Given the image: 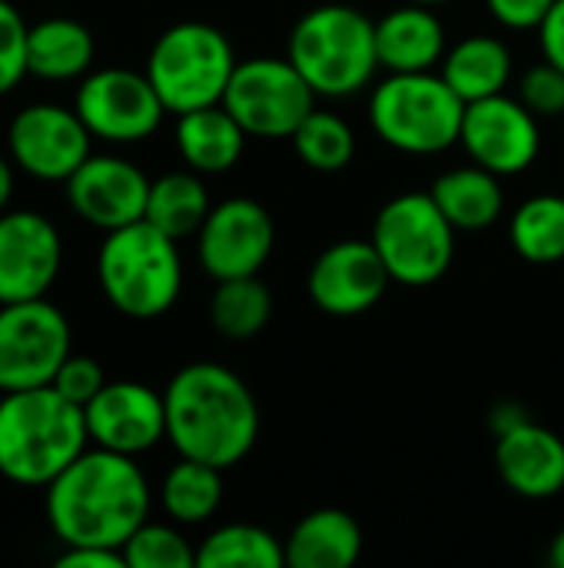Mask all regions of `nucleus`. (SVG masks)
I'll return each instance as SVG.
<instances>
[{"label":"nucleus","instance_id":"f257e3e1","mask_svg":"<svg viewBox=\"0 0 564 568\" xmlns=\"http://www.w3.org/2000/svg\"><path fill=\"white\" fill-rule=\"evenodd\" d=\"M47 523L63 546L120 549L150 519V483L136 456L83 449L47 486Z\"/></svg>","mask_w":564,"mask_h":568},{"label":"nucleus","instance_id":"f03ea898","mask_svg":"<svg viewBox=\"0 0 564 568\" xmlns=\"http://www.w3.org/2000/svg\"><path fill=\"white\" fill-rule=\"evenodd\" d=\"M166 439L183 459L233 469L259 439V406L249 386L219 363H189L163 389Z\"/></svg>","mask_w":564,"mask_h":568},{"label":"nucleus","instance_id":"7ed1b4c3","mask_svg":"<svg viewBox=\"0 0 564 568\" xmlns=\"http://www.w3.org/2000/svg\"><path fill=\"white\" fill-rule=\"evenodd\" d=\"M90 446L83 406L53 386L3 393L0 399V476L47 489Z\"/></svg>","mask_w":564,"mask_h":568},{"label":"nucleus","instance_id":"20e7f679","mask_svg":"<svg viewBox=\"0 0 564 568\" xmlns=\"http://www.w3.org/2000/svg\"><path fill=\"white\" fill-rule=\"evenodd\" d=\"M286 57L322 100L362 93L379 67L376 20L352 3H322L306 10L286 43Z\"/></svg>","mask_w":564,"mask_h":568},{"label":"nucleus","instance_id":"39448f33","mask_svg":"<svg viewBox=\"0 0 564 568\" xmlns=\"http://www.w3.org/2000/svg\"><path fill=\"white\" fill-rule=\"evenodd\" d=\"M176 243L146 220L110 230L96 253V283L106 303L130 320L170 313L183 293V256Z\"/></svg>","mask_w":564,"mask_h":568},{"label":"nucleus","instance_id":"423d86ee","mask_svg":"<svg viewBox=\"0 0 564 568\" xmlns=\"http://www.w3.org/2000/svg\"><path fill=\"white\" fill-rule=\"evenodd\" d=\"M465 100L435 70L386 73L369 97L376 136L409 156H435L459 143Z\"/></svg>","mask_w":564,"mask_h":568},{"label":"nucleus","instance_id":"0eeeda50","mask_svg":"<svg viewBox=\"0 0 564 568\" xmlns=\"http://www.w3.org/2000/svg\"><path fill=\"white\" fill-rule=\"evenodd\" d=\"M236 63V50L219 27L183 20L163 30L150 47L146 77L156 87L166 113L180 116L199 106L223 103Z\"/></svg>","mask_w":564,"mask_h":568},{"label":"nucleus","instance_id":"6e6552de","mask_svg":"<svg viewBox=\"0 0 564 568\" xmlns=\"http://www.w3.org/2000/svg\"><path fill=\"white\" fill-rule=\"evenodd\" d=\"M455 226L445 220L432 193L412 190L392 196L372 223V243L392 283L422 290L439 283L455 260Z\"/></svg>","mask_w":564,"mask_h":568},{"label":"nucleus","instance_id":"1a4fd4ad","mask_svg":"<svg viewBox=\"0 0 564 568\" xmlns=\"http://www.w3.org/2000/svg\"><path fill=\"white\" fill-rule=\"evenodd\" d=\"M316 90L293 67L289 57H249L239 60L223 106L249 136L289 140L296 126L316 110Z\"/></svg>","mask_w":564,"mask_h":568},{"label":"nucleus","instance_id":"9d476101","mask_svg":"<svg viewBox=\"0 0 564 568\" xmlns=\"http://www.w3.org/2000/svg\"><path fill=\"white\" fill-rule=\"evenodd\" d=\"M70 353V320L47 296L0 306V393L50 386Z\"/></svg>","mask_w":564,"mask_h":568},{"label":"nucleus","instance_id":"9b49d317","mask_svg":"<svg viewBox=\"0 0 564 568\" xmlns=\"http://www.w3.org/2000/svg\"><path fill=\"white\" fill-rule=\"evenodd\" d=\"M73 110L96 140L106 143H140L153 136L166 116V106L150 83L146 70L103 67L83 77Z\"/></svg>","mask_w":564,"mask_h":568},{"label":"nucleus","instance_id":"f8f14e48","mask_svg":"<svg viewBox=\"0 0 564 568\" xmlns=\"http://www.w3.org/2000/svg\"><path fill=\"white\" fill-rule=\"evenodd\" d=\"M93 133L76 110L60 103H30L7 126V156L40 183H66L90 156Z\"/></svg>","mask_w":564,"mask_h":568},{"label":"nucleus","instance_id":"ddd939ff","mask_svg":"<svg viewBox=\"0 0 564 568\" xmlns=\"http://www.w3.org/2000/svg\"><path fill=\"white\" fill-rule=\"evenodd\" d=\"M276 246L273 213L253 196H229L216 203L196 233V256L203 273L219 280L259 276Z\"/></svg>","mask_w":564,"mask_h":568},{"label":"nucleus","instance_id":"4468645a","mask_svg":"<svg viewBox=\"0 0 564 568\" xmlns=\"http://www.w3.org/2000/svg\"><path fill=\"white\" fill-rule=\"evenodd\" d=\"M459 143L465 146L472 163L499 176H519L542 153V126L519 97L495 93L465 103Z\"/></svg>","mask_w":564,"mask_h":568},{"label":"nucleus","instance_id":"2eb2a0df","mask_svg":"<svg viewBox=\"0 0 564 568\" xmlns=\"http://www.w3.org/2000/svg\"><path fill=\"white\" fill-rule=\"evenodd\" d=\"M63 266V240L37 210L0 213V306L43 300Z\"/></svg>","mask_w":564,"mask_h":568},{"label":"nucleus","instance_id":"dca6fc26","mask_svg":"<svg viewBox=\"0 0 564 568\" xmlns=\"http://www.w3.org/2000/svg\"><path fill=\"white\" fill-rule=\"evenodd\" d=\"M392 276L372 240H339L326 246L306 276V293L329 316H362L389 290Z\"/></svg>","mask_w":564,"mask_h":568},{"label":"nucleus","instance_id":"f3484780","mask_svg":"<svg viewBox=\"0 0 564 568\" xmlns=\"http://www.w3.org/2000/svg\"><path fill=\"white\" fill-rule=\"evenodd\" d=\"M150 176L113 153H90L80 170L63 183L70 210L93 230H120L146 216Z\"/></svg>","mask_w":564,"mask_h":568},{"label":"nucleus","instance_id":"a211bd4d","mask_svg":"<svg viewBox=\"0 0 564 568\" xmlns=\"http://www.w3.org/2000/svg\"><path fill=\"white\" fill-rule=\"evenodd\" d=\"M90 443L123 456H143L166 439V403L163 393L136 379L106 383L86 406Z\"/></svg>","mask_w":564,"mask_h":568},{"label":"nucleus","instance_id":"6ab92c4d","mask_svg":"<svg viewBox=\"0 0 564 568\" xmlns=\"http://www.w3.org/2000/svg\"><path fill=\"white\" fill-rule=\"evenodd\" d=\"M495 469L502 483L532 503L564 493V439L539 423H522L495 436Z\"/></svg>","mask_w":564,"mask_h":568},{"label":"nucleus","instance_id":"aec40b11","mask_svg":"<svg viewBox=\"0 0 564 568\" xmlns=\"http://www.w3.org/2000/svg\"><path fill=\"white\" fill-rule=\"evenodd\" d=\"M376 50L386 73L435 70L445 57V27L425 3H399L376 20Z\"/></svg>","mask_w":564,"mask_h":568},{"label":"nucleus","instance_id":"412c9836","mask_svg":"<svg viewBox=\"0 0 564 568\" xmlns=\"http://www.w3.org/2000/svg\"><path fill=\"white\" fill-rule=\"evenodd\" d=\"M246 130L236 123V116L223 106H199L176 116V150L189 170L199 176H219L229 173L246 150Z\"/></svg>","mask_w":564,"mask_h":568},{"label":"nucleus","instance_id":"4be33fe9","mask_svg":"<svg viewBox=\"0 0 564 568\" xmlns=\"http://www.w3.org/2000/svg\"><path fill=\"white\" fill-rule=\"evenodd\" d=\"M362 526L346 509H312L302 516L286 546V566L293 568H349L362 556Z\"/></svg>","mask_w":564,"mask_h":568},{"label":"nucleus","instance_id":"5701e85b","mask_svg":"<svg viewBox=\"0 0 564 568\" xmlns=\"http://www.w3.org/2000/svg\"><path fill=\"white\" fill-rule=\"evenodd\" d=\"M512 70H515V57H512L509 43L492 33L462 37L455 47L445 50V57L439 63V73L445 77V83L465 103L505 93Z\"/></svg>","mask_w":564,"mask_h":568},{"label":"nucleus","instance_id":"b1692460","mask_svg":"<svg viewBox=\"0 0 564 568\" xmlns=\"http://www.w3.org/2000/svg\"><path fill=\"white\" fill-rule=\"evenodd\" d=\"M432 200L439 203V210L445 213V220L459 230V233H479L489 230L502 220L505 213V190H502V176L469 163V166H455L449 173H442L432 183Z\"/></svg>","mask_w":564,"mask_h":568},{"label":"nucleus","instance_id":"393cba45","mask_svg":"<svg viewBox=\"0 0 564 568\" xmlns=\"http://www.w3.org/2000/svg\"><path fill=\"white\" fill-rule=\"evenodd\" d=\"M93 57V33L73 17H47L27 30V70L40 80H76L90 73Z\"/></svg>","mask_w":564,"mask_h":568},{"label":"nucleus","instance_id":"a878e982","mask_svg":"<svg viewBox=\"0 0 564 568\" xmlns=\"http://www.w3.org/2000/svg\"><path fill=\"white\" fill-rule=\"evenodd\" d=\"M209 210H213V203H209V190H206L203 176L196 170H173L150 183V200H146L143 220L173 240H186V236L199 233Z\"/></svg>","mask_w":564,"mask_h":568},{"label":"nucleus","instance_id":"bb28decb","mask_svg":"<svg viewBox=\"0 0 564 568\" xmlns=\"http://www.w3.org/2000/svg\"><path fill=\"white\" fill-rule=\"evenodd\" d=\"M160 506L176 526L209 523L223 506V469L180 456L160 483Z\"/></svg>","mask_w":564,"mask_h":568},{"label":"nucleus","instance_id":"cd10ccee","mask_svg":"<svg viewBox=\"0 0 564 568\" xmlns=\"http://www.w3.org/2000/svg\"><path fill=\"white\" fill-rule=\"evenodd\" d=\"M512 250L535 266H552L564 260V196L535 193L515 206L509 220Z\"/></svg>","mask_w":564,"mask_h":568},{"label":"nucleus","instance_id":"c85d7f7f","mask_svg":"<svg viewBox=\"0 0 564 568\" xmlns=\"http://www.w3.org/2000/svg\"><path fill=\"white\" fill-rule=\"evenodd\" d=\"M273 320V293L259 276L219 280L209 300V323L223 339H253Z\"/></svg>","mask_w":564,"mask_h":568},{"label":"nucleus","instance_id":"c756f323","mask_svg":"<svg viewBox=\"0 0 564 568\" xmlns=\"http://www.w3.org/2000/svg\"><path fill=\"white\" fill-rule=\"evenodd\" d=\"M286 546L263 526L229 523L209 532L196 549V568H283Z\"/></svg>","mask_w":564,"mask_h":568},{"label":"nucleus","instance_id":"7c9ffc66","mask_svg":"<svg viewBox=\"0 0 564 568\" xmlns=\"http://www.w3.org/2000/svg\"><path fill=\"white\" fill-rule=\"evenodd\" d=\"M293 140V150L296 156L316 170V173H339L352 163L356 156V133L352 126L332 113V110H312L299 126L296 133L289 136Z\"/></svg>","mask_w":564,"mask_h":568},{"label":"nucleus","instance_id":"2f4dec72","mask_svg":"<svg viewBox=\"0 0 564 568\" xmlns=\"http://www.w3.org/2000/svg\"><path fill=\"white\" fill-rule=\"evenodd\" d=\"M126 568H193L196 549L186 542V536L176 526L163 523H143L123 546Z\"/></svg>","mask_w":564,"mask_h":568},{"label":"nucleus","instance_id":"473e14b6","mask_svg":"<svg viewBox=\"0 0 564 568\" xmlns=\"http://www.w3.org/2000/svg\"><path fill=\"white\" fill-rule=\"evenodd\" d=\"M27 20L10 0H0V97L17 90L27 70Z\"/></svg>","mask_w":564,"mask_h":568},{"label":"nucleus","instance_id":"72a5a7b5","mask_svg":"<svg viewBox=\"0 0 564 568\" xmlns=\"http://www.w3.org/2000/svg\"><path fill=\"white\" fill-rule=\"evenodd\" d=\"M519 100L542 120V116H564V70L542 60L529 67L519 80Z\"/></svg>","mask_w":564,"mask_h":568},{"label":"nucleus","instance_id":"f704fd0d","mask_svg":"<svg viewBox=\"0 0 564 568\" xmlns=\"http://www.w3.org/2000/svg\"><path fill=\"white\" fill-rule=\"evenodd\" d=\"M60 396H66L70 403L76 406H86L103 386H106V376H103V366L90 356H66L63 366L57 369L53 383H50Z\"/></svg>","mask_w":564,"mask_h":568},{"label":"nucleus","instance_id":"c9c22d12","mask_svg":"<svg viewBox=\"0 0 564 568\" xmlns=\"http://www.w3.org/2000/svg\"><path fill=\"white\" fill-rule=\"evenodd\" d=\"M555 0H485L489 13L505 30H535Z\"/></svg>","mask_w":564,"mask_h":568},{"label":"nucleus","instance_id":"e433bc0d","mask_svg":"<svg viewBox=\"0 0 564 568\" xmlns=\"http://www.w3.org/2000/svg\"><path fill=\"white\" fill-rule=\"evenodd\" d=\"M539 30V47H542V57L548 63H555L558 70H564V0H555L552 10L542 17V23L535 27Z\"/></svg>","mask_w":564,"mask_h":568},{"label":"nucleus","instance_id":"4c0bfd02","mask_svg":"<svg viewBox=\"0 0 564 568\" xmlns=\"http://www.w3.org/2000/svg\"><path fill=\"white\" fill-rule=\"evenodd\" d=\"M57 568H126L120 549H100V546H66V552L57 559Z\"/></svg>","mask_w":564,"mask_h":568},{"label":"nucleus","instance_id":"58836bf2","mask_svg":"<svg viewBox=\"0 0 564 568\" xmlns=\"http://www.w3.org/2000/svg\"><path fill=\"white\" fill-rule=\"evenodd\" d=\"M522 423H529V413H525V406L515 403V399H502V403H495L492 413H489V426H492L495 436H502V433H509V429H515V426H522Z\"/></svg>","mask_w":564,"mask_h":568},{"label":"nucleus","instance_id":"ea45409f","mask_svg":"<svg viewBox=\"0 0 564 568\" xmlns=\"http://www.w3.org/2000/svg\"><path fill=\"white\" fill-rule=\"evenodd\" d=\"M13 170H17L13 160L0 153V213L7 210V203H10V196H13Z\"/></svg>","mask_w":564,"mask_h":568},{"label":"nucleus","instance_id":"a19ab883","mask_svg":"<svg viewBox=\"0 0 564 568\" xmlns=\"http://www.w3.org/2000/svg\"><path fill=\"white\" fill-rule=\"evenodd\" d=\"M548 562H552V568H564V529L548 546Z\"/></svg>","mask_w":564,"mask_h":568},{"label":"nucleus","instance_id":"79ce46f5","mask_svg":"<svg viewBox=\"0 0 564 568\" xmlns=\"http://www.w3.org/2000/svg\"><path fill=\"white\" fill-rule=\"evenodd\" d=\"M412 3H425V7H439V3H449V0H412Z\"/></svg>","mask_w":564,"mask_h":568},{"label":"nucleus","instance_id":"37998d69","mask_svg":"<svg viewBox=\"0 0 564 568\" xmlns=\"http://www.w3.org/2000/svg\"><path fill=\"white\" fill-rule=\"evenodd\" d=\"M562 123H564V116H562Z\"/></svg>","mask_w":564,"mask_h":568}]
</instances>
